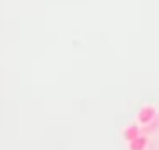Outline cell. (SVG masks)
<instances>
[{"instance_id": "6da1fadb", "label": "cell", "mask_w": 159, "mask_h": 150, "mask_svg": "<svg viewBox=\"0 0 159 150\" xmlns=\"http://www.w3.org/2000/svg\"><path fill=\"white\" fill-rule=\"evenodd\" d=\"M155 118H157V108L151 106V104H145V106H141L139 112H137V122H139L141 126L153 122Z\"/></svg>"}, {"instance_id": "7a4b0ae2", "label": "cell", "mask_w": 159, "mask_h": 150, "mask_svg": "<svg viewBox=\"0 0 159 150\" xmlns=\"http://www.w3.org/2000/svg\"><path fill=\"white\" fill-rule=\"evenodd\" d=\"M127 144H129V150H145L149 144V138H147V134H139L135 140H131Z\"/></svg>"}, {"instance_id": "3957f363", "label": "cell", "mask_w": 159, "mask_h": 150, "mask_svg": "<svg viewBox=\"0 0 159 150\" xmlns=\"http://www.w3.org/2000/svg\"><path fill=\"white\" fill-rule=\"evenodd\" d=\"M139 134H141V128H139V124H129L127 128H123V138L127 140V142L135 140Z\"/></svg>"}]
</instances>
